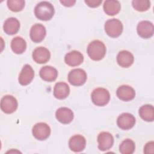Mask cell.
I'll return each mask as SVG.
<instances>
[{
  "label": "cell",
  "mask_w": 154,
  "mask_h": 154,
  "mask_svg": "<svg viewBox=\"0 0 154 154\" xmlns=\"http://www.w3.org/2000/svg\"><path fill=\"white\" fill-rule=\"evenodd\" d=\"M55 13L54 6L49 2L42 1L36 5L34 14L36 17L41 20L47 21L53 17Z\"/></svg>",
  "instance_id": "6da1fadb"
},
{
  "label": "cell",
  "mask_w": 154,
  "mask_h": 154,
  "mask_svg": "<svg viewBox=\"0 0 154 154\" xmlns=\"http://www.w3.org/2000/svg\"><path fill=\"white\" fill-rule=\"evenodd\" d=\"M87 51L88 55L91 60L99 61L104 57L106 54V47L102 42L94 40L89 43Z\"/></svg>",
  "instance_id": "7a4b0ae2"
},
{
  "label": "cell",
  "mask_w": 154,
  "mask_h": 154,
  "mask_svg": "<svg viewBox=\"0 0 154 154\" xmlns=\"http://www.w3.org/2000/svg\"><path fill=\"white\" fill-rule=\"evenodd\" d=\"M93 103L96 106H103L109 101L110 94L109 91L104 88H97L94 89L91 95Z\"/></svg>",
  "instance_id": "3957f363"
},
{
  "label": "cell",
  "mask_w": 154,
  "mask_h": 154,
  "mask_svg": "<svg viewBox=\"0 0 154 154\" xmlns=\"http://www.w3.org/2000/svg\"><path fill=\"white\" fill-rule=\"evenodd\" d=\"M105 31L107 35L111 37H118L123 31V25L117 19L108 20L105 23Z\"/></svg>",
  "instance_id": "277c9868"
},
{
  "label": "cell",
  "mask_w": 154,
  "mask_h": 154,
  "mask_svg": "<svg viewBox=\"0 0 154 154\" xmlns=\"http://www.w3.org/2000/svg\"><path fill=\"white\" fill-rule=\"evenodd\" d=\"M87 80L86 72L81 69L72 70L68 75V81L74 86L82 85Z\"/></svg>",
  "instance_id": "5b68a950"
},
{
  "label": "cell",
  "mask_w": 154,
  "mask_h": 154,
  "mask_svg": "<svg viewBox=\"0 0 154 154\" xmlns=\"http://www.w3.org/2000/svg\"><path fill=\"white\" fill-rule=\"evenodd\" d=\"M32 135L38 140H45L47 139L51 134V128L45 123L40 122L35 124L32 128Z\"/></svg>",
  "instance_id": "8992f818"
},
{
  "label": "cell",
  "mask_w": 154,
  "mask_h": 154,
  "mask_svg": "<svg viewBox=\"0 0 154 154\" xmlns=\"http://www.w3.org/2000/svg\"><path fill=\"white\" fill-rule=\"evenodd\" d=\"M17 101L16 99L11 95L4 96L1 100V109L6 114H11L17 108Z\"/></svg>",
  "instance_id": "52a82bcc"
},
{
  "label": "cell",
  "mask_w": 154,
  "mask_h": 154,
  "mask_svg": "<svg viewBox=\"0 0 154 154\" xmlns=\"http://www.w3.org/2000/svg\"><path fill=\"white\" fill-rule=\"evenodd\" d=\"M118 126L123 130H128L131 129L135 124V118L134 116L128 112L120 114L117 120Z\"/></svg>",
  "instance_id": "ba28073f"
},
{
  "label": "cell",
  "mask_w": 154,
  "mask_h": 154,
  "mask_svg": "<svg viewBox=\"0 0 154 154\" xmlns=\"http://www.w3.org/2000/svg\"><path fill=\"white\" fill-rule=\"evenodd\" d=\"M98 148L101 151L109 150L113 145L114 138L112 135L108 132H102L97 137Z\"/></svg>",
  "instance_id": "9c48e42d"
},
{
  "label": "cell",
  "mask_w": 154,
  "mask_h": 154,
  "mask_svg": "<svg viewBox=\"0 0 154 154\" xmlns=\"http://www.w3.org/2000/svg\"><path fill=\"white\" fill-rule=\"evenodd\" d=\"M138 34L143 38H150L154 32V27L152 22L143 20L138 23L137 28Z\"/></svg>",
  "instance_id": "30bf717a"
},
{
  "label": "cell",
  "mask_w": 154,
  "mask_h": 154,
  "mask_svg": "<svg viewBox=\"0 0 154 154\" xmlns=\"http://www.w3.org/2000/svg\"><path fill=\"white\" fill-rule=\"evenodd\" d=\"M46 31L45 27L40 23L34 25L30 30V38L34 43L41 42L45 37Z\"/></svg>",
  "instance_id": "8fae6325"
},
{
  "label": "cell",
  "mask_w": 154,
  "mask_h": 154,
  "mask_svg": "<svg viewBox=\"0 0 154 154\" xmlns=\"http://www.w3.org/2000/svg\"><path fill=\"white\" fill-rule=\"evenodd\" d=\"M116 94L118 98L123 101H130L135 97V91L131 86L123 85L117 88Z\"/></svg>",
  "instance_id": "7c38bea8"
},
{
  "label": "cell",
  "mask_w": 154,
  "mask_h": 154,
  "mask_svg": "<svg viewBox=\"0 0 154 154\" xmlns=\"http://www.w3.org/2000/svg\"><path fill=\"white\" fill-rule=\"evenodd\" d=\"M32 58L38 64L47 63L51 57L50 52L45 47H38L32 52Z\"/></svg>",
  "instance_id": "4fadbf2b"
},
{
  "label": "cell",
  "mask_w": 154,
  "mask_h": 154,
  "mask_svg": "<svg viewBox=\"0 0 154 154\" xmlns=\"http://www.w3.org/2000/svg\"><path fill=\"white\" fill-rule=\"evenodd\" d=\"M86 146L85 138L81 135H75L70 138L69 141V146L71 150L75 152L82 151Z\"/></svg>",
  "instance_id": "5bb4252c"
},
{
  "label": "cell",
  "mask_w": 154,
  "mask_h": 154,
  "mask_svg": "<svg viewBox=\"0 0 154 154\" xmlns=\"http://www.w3.org/2000/svg\"><path fill=\"white\" fill-rule=\"evenodd\" d=\"M34 76V72L29 64H25L19 76V82L22 85H26L29 84Z\"/></svg>",
  "instance_id": "9a60e30c"
},
{
  "label": "cell",
  "mask_w": 154,
  "mask_h": 154,
  "mask_svg": "<svg viewBox=\"0 0 154 154\" xmlns=\"http://www.w3.org/2000/svg\"><path fill=\"white\" fill-rule=\"evenodd\" d=\"M56 119L58 122L63 124H69L73 119V111L66 107H61L58 108L55 112Z\"/></svg>",
  "instance_id": "2e32d148"
},
{
  "label": "cell",
  "mask_w": 154,
  "mask_h": 154,
  "mask_svg": "<svg viewBox=\"0 0 154 154\" xmlns=\"http://www.w3.org/2000/svg\"><path fill=\"white\" fill-rule=\"evenodd\" d=\"M64 61L65 63L69 66H78L83 62L84 56L79 51H72L68 52L66 55Z\"/></svg>",
  "instance_id": "e0dca14e"
},
{
  "label": "cell",
  "mask_w": 154,
  "mask_h": 154,
  "mask_svg": "<svg viewBox=\"0 0 154 154\" xmlns=\"http://www.w3.org/2000/svg\"><path fill=\"white\" fill-rule=\"evenodd\" d=\"M134 58L133 55L128 51H122L119 52L117 56L118 64L122 67H129L134 63Z\"/></svg>",
  "instance_id": "ac0fdd59"
},
{
  "label": "cell",
  "mask_w": 154,
  "mask_h": 154,
  "mask_svg": "<svg viewBox=\"0 0 154 154\" xmlns=\"http://www.w3.org/2000/svg\"><path fill=\"white\" fill-rule=\"evenodd\" d=\"M3 28L4 32L8 35L15 34L19 30L20 22L16 18L10 17L5 21Z\"/></svg>",
  "instance_id": "d6986e66"
},
{
  "label": "cell",
  "mask_w": 154,
  "mask_h": 154,
  "mask_svg": "<svg viewBox=\"0 0 154 154\" xmlns=\"http://www.w3.org/2000/svg\"><path fill=\"white\" fill-rule=\"evenodd\" d=\"M39 73L41 78L48 82L54 81L58 76V72L57 69L49 66L43 67L40 69Z\"/></svg>",
  "instance_id": "ffe728a7"
},
{
  "label": "cell",
  "mask_w": 154,
  "mask_h": 154,
  "mask_svg": "<svg viewBox=\"0 0 154 154\" xmlns=\"http://www.w3.org/2000/svg\"><path fill=\"white\" fill-rule=\"evenodd\" d=\"M70 93L69 85L63 82H57L54 88V96L58 99H64L66 98Z\"/></svg>",
  "instance_id": "44dd1931"
},
{
  "label": "cell",
  "mask_w": 154,
  "mask_h": 154,
  "mask_svg": "<svg viewBox=\"0 0 154 154\" xmlns=\"http://www.w3.org/2000/svg\"><path fill=\"white\" fill-rule=\"evenodd\" d=\"M103 10L105 13L109 16H114L119 13L121 5L118 1L108 0L103 4Z\"/></svg>",
  "instance_id": "7402d4cb"
},
{
  "label": "cell",
  "mask_w": 154,
  "mask_h": 154,
  "mask_svg": "<svg viewBox=\"0 0 154 154\" xmlns=\"http://www.w3.org/2000/svg\"><path fill=\"white\" fill-rule=\"evenodd\" d=\"M11 48L15 54H21L26 50V43L25 40L21 37H16L11 41Z\"/></svg>",
  "instance_id": "603a6c76"
},
{
  "label": "cell",
  "mask_w": 154,
  "mask_h": 154,
  "mask_svg": "<svg viewBox=\"0 0 154 154\" xmlns=\"http://www.w3.org/2000/svg\"><path fill=\"white\" fill-rule=\"evenodd\" d=\"M141 118L146 122H153L154 120V108L151 105H144L139 109Z\"/></svg>",
  "instance_id": "cb8c5ba5"
},
{
  "label": "cell",
  "mask_w": 154,
  "mask_h": 154,
  "mask_svg": "<svg viewBox=\"0 0 154 154\" xmlns=\"http://www.w3.org/2000/svg\"><path fill=\"white\" fill-rule=\"evenodd\" d=\"M135 143L130 139L125 140L119 146L120 152L122 154H132L135 151Z\"/></svg>",
  "instance_id": "d4e9b609"
},
{
  "label": "cell",
  "mask_w": 154,
  "mask_h": 154,
  "mask_svg": "<svg viewBox=\"0 0 154 154\" xmlns=\"http://www.w3.org/2000/svg\"><path fill=\"white\" fill-rule=\"evenodd\" d=\"M132 4L134 8L138 11H146L150 7V2L147 0H134Z\"/></svg>",
  "instance_id": "484cf974"
},
{
  "label": "cell",
  "mask_w": 154,
  "mask_h": 154,
  "mask_svg": "<svg viewBox=\"0 0 154 154\" xmlns=\"http://www.w3.org/2000/svg\"><path fill=\"white\" fill-rule=\"evenodd\" d=\"M25 2L23 0H8L7 6L8 8L14 12L21 11L25 7Z\"/></svg>",
  "instance_id": "4316f807"
},
{
  "label": "cell",
  "mask_w": 154,
  "mask_h": 154,
  "mask_svg": "<svg viewBox=\"0 0 154 154\" xmlns=\"http://www.w3.org/2000/svg\"><path fill=\"white\" fill-rule=\"evenodd\" d=\"M144 152L145 153H153L154 152V143L153 141L148 142L144 147Z\"/></svg>",
  "instance_id": "83f0119b"
},
{
  "label": "cell",
  "mask_w": 154,
  "mask_h": 154,
  "mask_svg": "<svg viewBox=\"0 0 154 154\" xmlns=\"http://www.w3.org/2000/svg\"><path fill=\"white\" fill-rule=\"evenodd\" d=\"M85 3L90 7L95 8L99 7L102 3V0H85Z\"/></svg>",
  "instance_id": "f1b7e54d"
},
{
  "label": "cell",
  "mask_w": 154,
  "mask_h": 154,
  "mask_svg": "<svg viewBox=\"0 0 154 154\" xmlns=\"http://www.w3.org/2000/svg\"><path fill=\"white\" fill-rule=\"evenodd\" d=\"M60 2L64 6L66 7H72L73 6L75 2L76 1L74 0H63V1H60Z\"/></svg>",
  "instance_id": "f546056e"
}]
</instances>
